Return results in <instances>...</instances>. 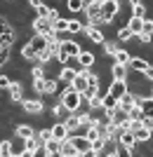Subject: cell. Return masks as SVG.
<instances>
[{
    "mask_svg": "<svg viewBox=\"0 0 153 157\" xmlns=\"http://www.w3.org/2000/svg\"><path fill=\"white\" fill-rule=\"evenodd\" d=\"M59 101L64 103V108H66L71 115H73V113H78L80 105H83V96H80L75 89H71V87H66V89L61 92V98H59Z\"/></svg>",
    "mask_w": 153,
    "mask_h": 157,
    "instance_id": "cell-1",
    "label": "cell"
},
{
    "mask_svg": "<svg viewBox=\"0 0 153 157\" xmlns=\"http://www.w3.org/2000/svg\"><path fill=\"white\" fill-rule=\"evenodd\" d=\"M118 12H120L118 0H104V2H101V21H104V24H115Z\"/></svg>",
    "mask_w": 153,
    "mask_h": 157,
    "instance_id": "cell-2",
    "label": "cell"
},
{
    "mask_svg": "<svg viewBox=\"0 0 153 157\" xmlns=\"http://www.w3.org/2000/svg\"><path fill=\"white\" fill-rule=\"evenodd\" d=\"M85 14H87L90 26L99 28V24H104V21H101V0H90L85 5Z\"/></svg>",
    "mask_w": 153,
    "mask_h": 157,
    "instance_id": "cell-3",
    "label": "cell"
},
{
    "mask_svg": "<svg viewBox=\"0 0 153 157\" xmlns=\"http://www.w3.org/2000/svg\"><path fill=\"white\" fill-rule=\"evenodd\" d=\"M59 52H64L68 59H78L80 52H83V47H80L75 40H61L59 42Z\"/></svg>",
    "mask_w": 153,
    "mask_h": 157,
    "instance_id": "cell-4",
    "label": "cell"
},
{
    "mask_svg": "<svg viewBox=\"0 0 153 157\" xmlns=\"http://www.w3.org/2000/svg\"><path fill=\"white\" fill-rule=\"evenodd\" d=\"M68 136H71V131H68V127L64 122H54L52 124V138L54 141L64 143V141H68Z\"/></svg>",
    "mask_w": 153,
    "mask_h": 157,
    "instance_id": "cell-5",
    "label": "cell"
},
{
    "mask_svg": "<svg viewBox=\"0 0 153 157\" xmlns=\"http://www.w3.org/2000/svg\"><path fill=\"white\" fill-rule=\"evenodd\" d=\"M87 73H90V71L80 68L78 75H75V80H73V85H71V89H75L80 96H83V94H85V89H87Z\"/></svg>",
    "mask_w": 153,
    "mask_h": 157,
    "instance_id": "cell-6",
    "label": "cell"
},
{
    "mask_svg": "<svg viewBox=\"0 0 153 157\" xmlns=\"http://www.w3.org/2000/svg\"><path fill=\"white\" fill-rule=\"evenodd\" d=\"M26 45L31 47V49H33L35 54H40V52H45L47 47H50V42H47V38H45V35H33V38L28 40Z\"/></svg>",
    "mask_w": 153,
    "mask_h": 157,
    "instance_id": "cell-7",
    "label": "cell"
},
{
    "mask_svg": "<svg viewBox=\"0 0 153 157\" xmlns=\"http://www.w3.org/2000/svg\"><path fill=\"white\" fill-rule=\"evenodd\" d=\"M108 94H111L115 101H120V98L127 94V82H115V80H111V85H108Z\"/></svg>",
    "mask_w": 153,
    "mask_h": 157,
    "instance_id": "cell-8",
    "label": "cell"
},
{
    "mask_svg": "<svg viewBox=\"0 0 153 157\" xmlns=\"http://www.w3.org/2000/svg\"><path fill=\"white\" fill-rule=\"evenodd\" d=\"M21 108H24L28 115H40V113H42V101H38V98H26V101H21Z\"/></svg>",
    "mask_w": 153,
    "mask_h": 157,
    "instance_id": "cell-9",
    "label": "cell"
},
{
    "mask_svg": "<svg viewBox=\"0 0 153 157\" xmlns=\"http://www.w3.org/2000/svg\"><path fill=\"white\" fill-rule=\"evenodd\" d=\"M33 31H35V35H50L52 33V21L50 19H35L33 21Z\"/></svg>",
    "mask_w": 153,
    "mask_h": 157,
    "instance_id": "cell-10",
    "label": "cell"
},
{
    "mask_svg": "<svg viewBox=\"0 0 153 157\" xmlns=\"http://www.w3.org/2000/svg\"><path fill=\"white\" fill-rule=\"evenodd\" d=\"M106 124H108V143H115V145H118L125 129H123V127H118V124H113V122H106Z\"/></svg>",
    "mask_w": 153,
    "mask_h": 157,
    "instance_id": "cell-11",
    "label": "cell"
},
{
    "mask_svg": "<svg viewBox=\"0 0 153 157\" xmlns=\"http://www.w3.org/2000/svg\"><path fill=\"white\" fill-rule=\"evenodd\" d=\"M68 143L78 150V155H80V152H85V150H90V143H87L85 136H73V134H71V136H68Z\"/></svg>",
    "mask_w": 153,
    "mask_h": 157,
    "instance_id": "cell-12",
    "label": "cell"
},
{
    "mask_svg": "<svg viewBox=\"0 0 153 157\" xmlns=\"http://www.w3.org/2000/svg\"><path fill=\"white\" fill-rule=\"evenodd\" d=\"M111 80H115V82H127V66L113 63L111 66Z\"/></svg>",
    "mask_w": 153,
    "mask_h": 157,
    "instance_id": "cell-13",
    "label": "cell"
},
{
    "mask_svg": "<svg viewBox=\"0 0 153 157\" xmlns=\"http://www.w3.org/2000/svg\"><path fill=\"white\" fill-rule=\"evenodd\" d=\"M10 98H12V103H21V98H24V85L21 82H14L10 85Z\"/></svg>",
    "mask_w": 153,
    "mask_h": 157,
    "instance_id": "cell-14",
    "label": "cell"
},
{
    "mask_svg": "<svg viewBox=\"0 0 153 157\" xmlns=\"http://www.w3.org/2000/svg\"><path fill=\"white\" fill-rule=\"evenodd\" d=\"M14 134H17V138H21V141H28V138H35V129L31 124H19L17 129H14Z\"/></svg>",
    "mask_w": 153,
    "mask_h": 157,
    "instance_id": "cell-15",
    "label": "cell"
},
{
    "mask_svg": "<svg viewBox=\"0 0 153 157\" xmlns=\"http://www.w3.org/2000/svg\"><path fill=\"white\" fill-rule=\"evenodd\" d=\"M75 75H78V71L75 68H68V66H64L59 71V82H66L68 87L73 85V80H75Z\"/></svg>",
    "mask_w": 153,
    "mask_h": 157,
    "instance_id": "cell-16",
    "label": "cell"
},
{
    "mask_svg": "<svg viewBox=\"0 0 153 157\" xmlns=\"http://www.w3.org/2000/svg\"><path fill=\"white\" fill-rule=\"evenodd\" d=\"M85 33H87V38L92 40V42H97V45H104V42H106L101 28H97V26H85Z\"/></svg>",
    "mask_w": 153,
    "mask_h": 157,
    "instance_id": "cell-17",
    "label": "cell"
},
{
    "mask_svg": "<svg viewBox=\"0 0 153 157\" xmlns=\"http://www.w3.org/2000/svg\"><path fill=\"white\" fill-rule=\"evenodd\" d=\"M94 61H97V56H94L92 52H80V56H78V66L80 68H85V71H90V66H94Z\"/></svg>",
    "mask_w": 153,
    "mask_h": 157,
    "instance_id": "cell-18",
    "label": "cell"
},
{
    "mask_svg": "<svg viewBox=\"0 0 153 157\" xmlns=\"http://www.w3.org/2000/svg\"><path fill=\"white\" fill-rule=\"evenodd\" d=\"M148 61L146 59H141V56H132V61H130V66H127V71H137V73H144L148 68Z\"/></svg>",
    "mask_w": 153,
    "mask_h": 157,
    "instance_id": "cell-19",
    "label": "cell"
},
{
    "mask_svg": "<svg viewBox=\"0 0 153 157\" xmlns=\"http://www.w3.org/2000/svg\"><path fill=\"white\" fill-rule=\"evenodd\" d=\"M141 26H144V19H134V17H130V21L125 24V28L132 33L134 38H139V35H141Z\"/></svg>",
    "mask_w": 153,
    "mask_h": 157,
    "instance_id": "cell-20",
    "label": "cell"
},
{
    "mask_svg": "<svg viewBox=\"0 0 153 157\" xmlns=\"http://www.w3.org/2000/svg\"><path fill=\"white\" fill-rule=\"evenodd\" d=\"M115 108H118V101H115L106 89V92L101 94V110H115Z\"/></svg>",
    "mask_w": 153,
    "mask_h": 157,
    "instance_id": "cell-21",
    "label": "cell"
},
{
    "mask_svg": "<svg viewBox=\"0 0 153 157\" xmlns=\"http://www.w3.org/2000/svg\"><path fill=\"white\" fill-rule=\"evenodd\" d=\"M130 7H132V17L134 19H146V5H144V2H139V0H137V2H130Z\"/></svg>",
    "mask_w": 153,
    "mask_h": 157,
    "instance_id": "cell-22",
    "label": "cell"
},
{
    "mask_svg": "<svg viewBox=\"0 0 153 157\" xmlns=\"http://www.w3.org/2000/svg\"><path fill=\"white\" fill-rule=\"evenodd\" d=\"M130 61H132V54L127 49H118L113 56V63H118V66H130Z\"/></svg>",
    "mask_w": 153,
    "mask_h": 157,
    "instance_id": "cell-23",
    "label": "cell"
},
{
    "mask_svg": "<svg viewBox=\"0 0 153 157\" xmlns=\"http://www.w3.org/2000/svg\"><path fill=\"white\" fill-rule=\"evenodd\" d=\"M132 134H134V141H137V143H148V141L153 138V134H151L148 129H144V127H139V129H134Z\"/></svg>",
    "mask_w": 153,
    "mask_h": 157,
    "instance_id": "cell-24",
    "label": "cell"
},
{
    "mask_svg": "<svg viewBox=\"0 0 153 157\" xmlns=\"http://www.w3.org/2000/svg\"><path fill=\"white\" fill-rule=\"evenodd\" d=\"M139 110L144 113V117H153V98L151 96H144V98H141Z\"/></svg>",
    "mask_w": 153,
    "mask_h": 157,
    "instance_id": "cell-25",
    "label": "cell"
},
{
    "mask_svg": "<svg viewBox=\"0 0 153 157\" xmlns=\"http://www.w3.org/2000/svg\"><path fill=\"white\" fill-rule=\"evenodd\" d=\"M120 145H125L127 150H134V148H137V141H134V134L132 131H123V138H120Z\"/></svg>",
    "mask_w": 153,
    "mask_h": 157,
    "instance_id": "cell-26",
    "label": "cell"
},
{
    "mask_svg": "<svg viewBox=\"0 0 153 157\" xmlns=\"http://www.w3.org/2000/svg\"><path fill=\"white\" fill-rule=\"evenodd\" d=\"M66 31H68V19H61V17H59V19L52 24V33L61 38V33H66Z\"/></svg>",
    "mask_w": 153,
    "mask_h": 157,
    "instance_id": "cell-27",
    "label": "cell"
},
{
    "mask_svg": "<svg viewBox=\"0 0 153 157\" xmlns=\"http://www.w3.org/2000/svg\"><path fill=\"white\" fill-rule=\"evenodd\" d=\"M57 92V78H42V94Z\"/></svg>",
    "mask_w": 153,
    "mask_h": 157,
    "instance_id": "cell-28",
    "label": "cell"
},
{
    "mask_svg": "<svg viewBox=\"0 0 153 157\" xmlns=\"http://www.w3.org/2000/svg\"><path fill=\"white\" fill-rule=\"evenodd\" d=\"M85 5H87L85 0H68V2H66V7L71 10V12H75V14H78V12H85Z\"/></svg>",
    "mask_w": 153,
    "mask_h": 157,
    "instance_id": "cell-29",
    "label": "cell"
},
{
    "mask_svg": "<svg viewBox=\"0 0 153 157\" xmlns=\"http://www.w3.org/2000/svg\"><path fill=\"white\" fill-rule=\"evenodd\" d=\"M0 157H12V141L10 138L0 141Z\"/></svg>",
    "mask_w": 153,
    "mask_h": 157,
    "instance_id": "cell-30",
    "label": "cell"
},
{
    "mask_svg": "<svg viewBox=\"0 0 153 157\" xmlns=\"http://www.w3.org/2000/svg\"><path fill=\"white\" fill-rule=\"evenodd\" d=\"M35 138H38L40 145H45L47 141H52V129H40V134H35Z\"/></svg>",
    "mask_w": 153,
    "mask_h": 157,
    "instance_id": "cell-31",
    "label": "cell"
},
{
    "mask_svg": "<svg viewBox=\"0 0 153 157\" xmlns=\"http://www.w3.org/2000/svg\"><path fill=\"white\" fill-rule=\"evenodd\" d=\"M64 124L68 127V131H73V129H78V127H80V120H78V115H75V113H73V115H68V117L64 120Z\"/></svg>",
    "mask_w": 153,
    "mask_h": 157,
    "instance_id": "cell-32",
    "label": "cell"
},
{
    "mask_svg": "<svg viewBox=\"0 0 153 157\" xmlns=\"http://www.w3.org/2000/svg\"><path fill=\"white\" fill-rule=\"evenodd\" d=\"M45 150H47V155H54V152H61V143L52 138V141H47V143H45Z\"/></svg>",
    "mask_w": 153,
    "mask_h": 157,
    "instance_id": "cell-33",
    "label": "cell"
},
{
    "mask_svg": "<svg viewBox=\"0 0 153 157\" xmlns=\"http://www.w3.org/2000/svg\"><path fill=\"white\" fill-rule=\"evenodd\" d=\"M52 113H54V115H57V117H68V115H71V113H68L66 108H64V103H61V101H57V103H54Z\"/></svg>",
    "mask_w": 153,
    "mask_h": 157,
    "instance_id": "cell-34",
    "label": "cell"
},
{
    "mask_svg": "<svg viewBox=\"0 0 153 157\" xmlns=\"http://www.w3.org/2000/svg\"><path fill=\"white\" fill-rule=\"evenodd\" d=\"M83 31H85V26L78 19H68V33H83Z\"/></svg>",
    "mask_w": 153,
    "mask_h": 157,
    "instance_id": "cell-35",
    "label": "cell"
},
{
    "mask_svg": "<svg viewBox=\"0 0 153 157\" xmlns=\"http://www.w3.org/2000/svg\"><path fill=\"white\" fill-rule=\"evenodd\" d=\"M61 155H64V157H68V155H78V150H75V148L68 143V141H64V143H61Z\"/></svg>",
    "mask_w": 153,
    "mask_h": 157,
    "instance_id": "cell-36",
    "label": "cell"
},
{
    "mask_svg": "<svg viewBox=\"0 0 153 157\" xmlns=\"http://www.w3.org/2000/svg\"><path fill=\"white\" fill-rule=\"evenodd\" d=\"M21 56H24V59H28V61L38 59V54H35V52H33V49H31L28 45H24V47H21Z\"/></svg>",
    "mask_w": 153,
    "mask_h": 157,
    "instance_id": "cell-37",
    "label": "cell"
},
{
    "mask_svg": "<svg viewBox=\"0 0 153 157\" xmlns=\"http://www.w3.org/2000/svg\"><path fill=\"white\" fill-rule=\"evenodd\" d=\"M132 38H134V35H132L130 31H127L125 26H123V28H118V40H120V42H127V40H132Z\"/></svg>",
    "mask_w": 153,
    "mask_h": 157,
    "instance_id": "cell-38",
    "label": "cell"
},
{
    "mask_svg": "<svg viewBox=\"0 0 153 157\" xmlns=\"http://www.w3.org/2000/svg\"><path fill=\"white\" fill-rule=\"evenodd\" d=\"M87 87H101L99 85V75H97V73H87Z\"/></svg>",
    "mask_w": 153,
    "mask_h": 157,
    "instance_id": "cell-39",
    "label": "cell"
},
{
    "mask_svg": "<svg viewBox=\"0 0 153 157\" xmlns=\"http://www.w3.org/2000/svg\"><path fill=\"white\" fill-rule=\"evenodd\" d=\"M118 49H120V47H115V42H108V40L104 42V52H106L108 56H115V52H118Z\"/></svg>",
    "mask_w": 153,
    "mask_h": 157,
    "instance_id": "cell-40",
    "label": "cell"
},
{
    "mask_svg": "<svg viewBox=\"0 0 153 157\" xmlns=\"http://www.w3.org/2000/svg\"><path fill=\"white\" fill-rule=\"evenodd\" d=\"M31 75H33V80H42L45 78V68H42V66H35L33 71H31Z\"/></svg>",
    "mask_w": 153,
    "mask_h": 157,
    "instance_id": "cell-41",
    "label": "cell"
},
{
    "mask_svg": "<svg viewBox=\"0 0 153 157\" xmlns=\"http://www.w3.org/2000/svg\"><path fill=\"white\" fill-rule=\"evenodd\" d=\"M115 155H118V157H132V152H130V150H127V148H125V145H115Z\"/></svg>",
    "mask_w": 153,
    "mask_h": 157,
    "instance_id": "cell-42",
    "label": "cell"
},
{
    "mask_svg": "<svg viewBox=\"0 0 153 157\" xmlns=\"http://www.w3.org/2000/svg\"><path fill=\"white\" fill-rule=\"evenodd\" d=\"M7 59H10V47H2V45H0V66L7 63Z\"/></svg>",
    "mask_w": 153,
    "mask_h": 157,
    "instance_id": "cell-43",
    "label": "cell"
},
{
    "mask_svg": "<svg viewBox=\"0 0 153 157\" xmlns=\"http://www.w3.org/2000/svg\"><path fill=\"white\" fill-rule=\"evenodd\" d=\"M10 85H12V80L7 78L5 73H0V89H10Z\"/></svg>",
    "mask_w": 153,
    "mask_h": 157,
    "instance_id": "cell-44",
    "label": "cell"
},
{
    "mask_svg": "<svg viewBox=\"0 0 153 157\" xmlns=\"http://www.w3.org/2000/svg\"><path fill=\"white\" fill-rule=\"evenodd\" d=\"M141 127H144V129H148L153 134V117H144L141 120Z\"/></svg>",
    "mask_w": 153,
    "mask_h": 157,
    "instance_id": "cell-45",
    "label": "cell"
},
{
    "mask_svg": "<svg viewBox=\"0 0 153 157\" xmlns=\"http://www.w3.org/2000/svg\"><path fill=\"white\" fill-rule=\"evenodd\" d=\"M33 157H47V150H45V145H40L38 150L33 152Z\"/></svg>",
    "mask_w": 153,
    "mask_h": 157,
    "instance_id": "cell-46",
    "label": "cell"
},
{
    "mask_svg": "<svg viewBox=\"0 0 153 157\" xmlns=\"http://www.w3.org/2000/svg\"><path fill=\"white\" fill-rule=\"evenodd\" d=\"M144 78H146V80H151V82H153V66H148L146 71H144Z\"/></svg>",
    "mask_w": 153,
    "mask_h": 157,
    "instance_id": "cell-47",
    "label": "cell"
},
{
    "mask_svg": "<svg viewBox=\"0 0 153 157\" xmlns=\"http://www.w3.org/2000/svg\"><path fill=\"white\" fill-rule=\"evenodd\" d=\"M80 157H97V150H92V148H90V150L80 152Z\"/></svg>",
    "mask_w": 153,
    "mask_h": 157,
    "instance_id": "cell-48",
    "label": "cell"
},
{
    "mask_svg": "<svg viewBox=\"0 0 153 157\" xmlns=\"http://www.w3.org/2000/svg\"><path fill=\"white\" fill-rule=\"evenodd\" d=\"M19 157H33V150H24V152H21Z\"/></svg>",
    "mask_w": 153,
    "mask_h": 157,
    "instance_id": "cell-49",
    "label": "cell"
},
{
    "mask_svg": "<svg viewBox=\"0 0 153 157\" xmlns=\"http://www.w3.org/2000/svg\"><path fill=\"white\" fill-rule=\"evenodd\" d=\"M106 157H118V155H115V150H113V152H106Z\"/></svg>",
    "mask_w": 153,
    "mask_h": 157,
    "instance_id": "cell-50",
    "label": "cell"
}]
</instances>
